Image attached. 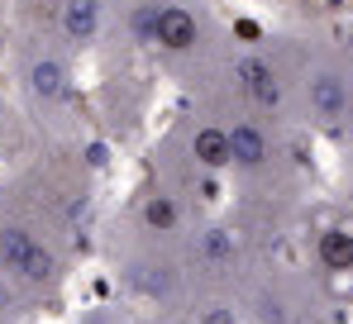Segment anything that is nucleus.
<instances>
[{
  "instance_id": "obj_1",
  "label": "nucleus",
  "mask_w": 353,
  "mask_h": 324,
  "mask_svg": "<svg viewBox=\"0 0 353 324\" xmlns=\"http://www.w3.org/2000/svg\"><path fill=\"white\" fill-rule=\"evenodd\" d=\"M0 272L24 291H48L62 281V263L53 243L19 215H0Z\"/></svg>"
},
{
  "instance_id": "obj_2",
  "label": "nucleus",
  "mask_w": 353,
  "mask_h": 324,
  "mask_svg": "<svg viewBox=\"0 0 353 324\" xmlns=\"http://www.w3.org/2000/svg\"><path fill=\"white\" fill-rule=\"evenodd\" d=\"M305 114L320 129H344L353 119V77L339 57H320L305 67Z\"/></svg>"
},
{
  "instance_id": "obj_3",
  "label": "nucleus",
  "mask_w": 353,
  "mask_h": 324,
  "mask_svg": "<svg viewBox=\"0 0 353 324\" xmlns=\"http://www.w3.org/2000/svg\"><path fill=\"white\" fill-rule=\"evenodd\" d=\"M19 81H24V96L43 110L67 105V96H72V67H67V57L53 53L39 39H29L19 48Z\"/></svg>"
},
{
  "instance_id": "obj_4",
  "label": "nucleus",
  "mask_w": 353,
  "mask_h": 324,
  "mask_svg": "<svg viewBox=\"0 0 353 324\" xmlns=\"http://www.w3.org/2000/svg\"><path fill=\"white\" fill-rule=\"evenodd\" d=\"M201 43H205L201 14H196L186 0H163V5H158L153 48H163V53H172V57H191V53H201Z\"/></svg>"
},
{
  "instance_id": "obj_5",
  "label": "nucleus",
  "mask_w": 353,
  "mask_h": 324,
  "mask_svg": "<svg viewBox=\"0 0 353 324\" xmlns=\"http://www.w3.org/2000/svg\"><path fill=\"white\" fill-rule=\"evenodd\" d=\"M110 0H53V34L67 48H91L105 29Z\"/></svg>"
},
{
  "instance_id": "obj_6",
  "label": "nucleus",
  "mask_w": 353,
  "mask_h": 324,
  "mask_svg": "<svg viewBox=\"0 0 353 324\" xmlns=\"http://www.w3.org/2000/svg\"><path fill=\"white\" fill-rule=\"evenodd\" d=\"M234 81L239 91L248 96V105H253V114L263 110H282V101H287V81H282V72L272 67V57L268 53H243L234 62Z\"/></svg>"
},
{
  "instance_id": "obj_7",
  "label": "nucleus",
  "mask_w": 353,
  "mask_h": 324,
  "mask_svg": "<svg viewBox=\"0 0 353 324\" xmlns=\"http://www.w3.org/2000/svg\"><path fill=\"white\" fill-rule=\"evenodd\" d=\"M225 129H230V167L258 172V167L272 162V134H268V124L258 114H243V119L225 124Z\"/></svg>"
},
{
  "instance_id": "obj_8",
  "label": "nucleus",
  "mask_w": 353,
  "mask_h": 324,
  "mask_svg": "<svg viewBox=\"0 0 353 324\" xmlns=\"http://www.w3.org/2000/svg\"><path fill=\"white\" fill-rule=\"evenodd\" d=\"M191 158L201 172H225L230 167V129L225 124H196L191 134Z\"/></svg>"
},
{
  "instance_id": "obj_9",
  "label": "nucleus",
  "mask_w": 353,
  "mask_h": 324,
  "mask_svg": "<svg viewBox=\"0 0 353 324\" xmlns=\"http://www.w3.org/2000/svg\"><path fill=\"white\" fill-rule=\"evenodd\" d=\"M139 219H143L148 234H176V229H181V205H176V196L158 191V196H143Z\"/></svg>"
},
{
  "instance_id": "obj_10",
  "label": "nucleus",
  "mask_w": 353,
  "mask_h": 324,
  "mask_svg": "<svg viewBox=\"0 0 353 324\" xmlns=\"http://www.w3.org/2000/svg\"><path fill=\"white\" fill-rule=\"evenodd\" d=\"M158 5H163V0H129V5H124V19H129V39H134V43H148V48H153Z\"/></svg>"
},
{
  "instance_id": "obj_11",
  "label": "nucleus",
  "mask_w": 353,
  "mask_h": 324,
  "mask_svg": "<svg viewBox=\"0 0 353 324\" xmlns=\"http://www.w3.org/2000/svg\"><path fill=\"white\" fill-rule=\"evenodd\" d=\"M320 258H325L330 272H349L353 267V234H344V229L320 234Z\"/></svg>"
},
{
  "instance_id": "obj_12",
  "label": "nucleus",
  "mask_w": 353,
  "mask_h": 324,
  "mask_svg": "<svg viewBox=\"0 0 353 324\" xmlns=\"http://www.w3.org/2000/svg\"><path fill=\"white\" fill-rule=\"evenodd\" d=\"M201 253H205V263H234V239H230V229H205L201 234Z\"/></svg>"
},
{
  "instance_id": "obj_13",
  "label": "nucleus",
  "mask_w": 353,
  "mask_h": 324,
  "mask_svg": "<svg viewBox=\"0 0 353 324\" xmlns=\"http://www.w3.org/2000/svg\"><path fill=\"white\" fill-rule=\"evenodd\" d=\"M14 291H19V286H14V281H10V276L0 272V324L14 315Z\"/></svg>"
},
{
  "instance_id": "obj_14",
  "label": "nucleus",
  "mask_w": 353,
  "mask_h": 324,
  "mask_svg": "<svg viewBox=\"0 0 353 324\" xmlns=\"http://www.w3.org/2000/svg\"><path fill=\"white\" fill-rule=\"evenodd\" d=\"M191 324H239L234 320V310H225V305H210V310H201Z\"/></svg>"
},
{
  "instance_id": "obj_15",
  "label": "nucleus",
  "mask_w": 353,
  "mask_h": 324,
  "mask_svg": "<svg viewBox=\"0 0 353 324\" xmlns=\"http://www.w3.org/2000/svg\"><path fill=\"white\" fill-rule=\"evenodd\" d=\"M5 134H10V105L0 101V139H5Z\"/></svg>"
},
{
  "instance_id": "obj_16",
  "label": "nucleus",
  "mask_w": 353,
  "mask_h": 324,
  "mask_svg": "<svg viewBox=\"0 0 353 324\" xmlns=\"http://www.w3.org/2000/svg\"><path fill=\"white\" fill-rule=\"evenodd\" d=\"M344 53L353 57V24H349V29H344Z\"/></svg>"
}]
</instances>
